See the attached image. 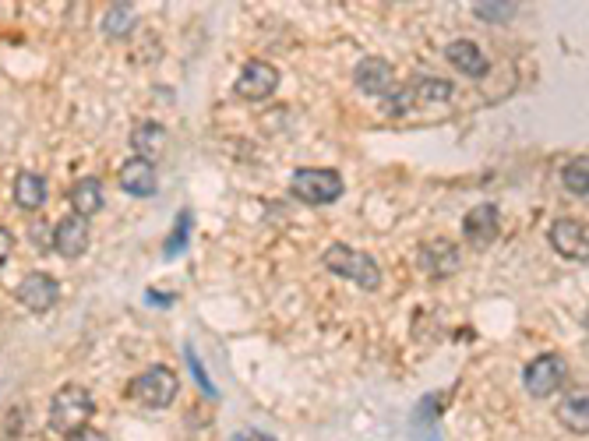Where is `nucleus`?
Masks as SVG:
<instances>
[{
  "label": "nucleus",
  "mask_w": 589,
  "mask_h": 441,
  "mask_svg": "<svg viewBox=\"0 0 589 441\" xmlns=\"http://www.w3.org/2000/svg\"><path fill=\"white\" fill-rule=\"evenodd\" d=\"M519 11V4H473V15L484 22H508Z\"/></svg>",
  "instance_id": "23"
},
{
  "label": "nucleus",
  "mask_w": 589,
  "mask_h": 441,
  "mask_svg": "<svg viewBox=\"0 0 589 441\" xmlns=\"http://www.w3.org/2000/svg\"><path fill=\"white\" fill-rule=\"evenodd\" d=\"M184 357H187V367H191V374H194V382L202 385L205 392H216L212 389V382H209V374H205V367H202V360H198V353H194V346H184Z\"/></svg>",
  "instance_id": "25"
},
{
  "label": "nucleus",
  "mask_w": 589,
  "mask_h": 441,
  "mask_svg": "<svg viewBox=\"0 0 589 441\" xmlns=\"http://www.w3.org/2000/svg\"><path fill=\"white\" fill-rule=\"evenodd\" d=\"M547 240H551V247L561 258L586 265V258H589V226L586 223H579V219H558V223H551V230H547Z\"/></svg>",
  "instance_id": "7"
},
{
  "label": "nucleus",
  "mask_w": 589,
  "mask_h": 441,
  "mask_svg": "<svg viewBox=\"0 0 589 441\" xmlns=\"http://www.w3.org/2000/svg\"><path fill=\"white\" fill-rule=\"evenodd\" d=\"M131 149H135V156L145 159V163H156L159 152L166 149V128L163 124H156V120L138 124V128L131 131Z\"/></svg>",
  "instance_id": "16"
},
{
  "label": "nucleus",
  "mask_w": 589,
  "mask_h": 441,
  "mask_svg": "<svg viewBox=\"0 0 589 441\" xmlns=\"http://www.w3.org/2000/svg\"><path fill=\"white\" fill-rule=\"evenodd\" d=\"M68 441H106V434L96 431V427H82V431L68 434Z\"/></svg>",
  "instance_id": "27"
},
{
  "label": "nucleus",
  "mask_w": 589,
  "mask_h": 441,
  "mask_svg": "<svg viewBox=\"0 0 589 441\" xmlns=\"http://www.w3.org/2000/svg\"><path fill=\"white\" fill-rule=\"evenodd\" d=\"M53 251H57L60 258H68V262L82 258L85 251H89V219H82V216L60 219V223L53 226Z\"/></svg>",
  "instance_id": "10"
},
{
  "label": "nucleus",
  "mask_w": 589,
  "mask_h": 441,
  "mask_svg": "<svg viewBox=\"0 0 589 441\" xmlns=\"http://www.w3.org/2000/svg\"><path fill=\"white\" fill-rule=\"evenodd\" d=\"M92 413H96V399H92V392L85 389V385H60L57 392H53L50 399V427L57 434H75L82 431V427H89Z\"/></svg>",
  "instance_id": "1"
},
{
  "label": "nucleus",
  "mask_w": 589,
  "mask_h": 441,
  "mask_svg": "<svg viewBox=\"0 0 589 441\" xmlns=\"http://www.w3.org/2000/svg\"><path fill=\"white\" fill-rule=\"evenodd\" d=\"M417 262L431 276H452V272L463 269V251L452 240H424L417 251Z\"/></svg>",
  "instance_id": "9"
},
{
  "label": "nucleus",
  "mask_w": 589,
  "mask_h": 441,
  "mask_svg": "<svg viewBox=\"0 0 589 441\" xmlns=\"http://www.w3.org/2000/svg\"><path fill=\"white\" fill-rule=\"evenodd\" d=\"M558 420L572 434H586L589 431V396H586V389H575V392H568V396L561 399Z\"/></svg>",
  "instance_id": "18"
},
{
  "label": "nucleus",
  "mask_w": 589,
  "mask_h": 441,
  "mask_svg": "<svg viewBox=\"0 0 589 441\" xmlns=\"http://www.w3.org/2000/svg\"><path fill=\"white\" fill-rule=\"evenodd\" d=\"M321 265L339 279H350L360 290H378L381 286V269L367 251H357L350 244H332L325 255H321Z\"/></svg>",
  "instance_id": "2"
},
{
  "label": "nucleus",
  "mask_w": 589,
  "mask_h": 441,
  "mask_svg": "<svg viewBox=\"0 0 589 441\" xmlns=\"http://www.w3.org/2000/svg\"><path fill=\"white\" fill-rule=\"evenodd\" d=\"M11 251H15V233H11L8 226H0V265L8 262Z\"/></svg>",
  "instance_id": "26"
},
{
  "label": "nucleus",
  "mask_w": 589,
  "mask_h": 441,
  "mask_svg": "<svg viewBox=\"0 0 589 441\" xmlns=\"http://www.w3.org/2000/svg\"><path fill=\"white\" fill-rule=\"evenodd\" d=\"M187 233H191V212H180L177 216V226H173V233H170V240H166V247H163V255L166 258H177L180 251L187 247Z\"/></svg>",
  "instance_id": "22"
},
{
  "label": "nucleus",
  "mask_w": 589,
  "mask_h": 441,
  "mask_svg": "<svg viewBox=\"0 0 589 441\" xmlns=\"http://www.w3.org/2000/svg\"><path fill=\"white\" fill-rule=\"evenodd\" d=\"M11 195H15L18 209L39 212L46 205V198H50V184H46V177H39V173L22 170L15 177V184H11Z\"/></svg>",
  "instance_id": "15"
},
{
  "label": "nucleus",
  "mask_w": 589,
  "mask_h": 441,
  "mask_svg": "<svg viewBox=\"0 0 589 441\" xmlns=\"http://www.w3.org/2000/svg\"><path fill=\"white\" fill-rule=\"evenodd\" d=\"M68 198H71V205H75V216H82V219H92L96 212H103V184H99L96 177L75 180Z\"/></svg>",
  "instance_id": "17"
},
{
  "label": "nucleus",
  "mask_w": 589,
  "mask_h": 441,
  "mask_svg": "<svg viewBox=\"0 0 589 441\" xmlns=\"http://www.w3.org/2000/svg\"><path fill=\"white\" fill-rule=\"evenodd\" d=\"M445 60L452 64L455 71H463L466 78H484L487 71H491L484 50H480L473 39H455V43H448L445 46Z\"/></svg>",
  "instance_id": "14"
},
{
  "label": "nucleus",
  "mask_w": 589,
  "mask_h": 441,
  "mask_svg": "<svg viewBox=\"0 0 589 441\" xmlns=\"http://www.w3.org/2000/svg\"><path fill=\"white\" fill-rule=\"evenodd\" d=\"M568 382V364L561 353H540L522 367V389L533 399H551Z\"/></svg>",
  "instance_id": "5"
},
{
  "label": "nucleus",
  "mask_w": 589,
  "mask_h": 441,
  "mask_svg": "<svg viewBox=\"0 0 589 441\" xmlns=\"http://www.w3.org/2000/svg\"><path fill=\"white\" fill-rule=\"evenodd\" d=\"M117 184L124 187V195L131 198H149L156 195L159 177H156V163H145V159H127L117 173Z\"/></svg>",
  "instance_id": "13"
},
{
  "label": "nucleus",
  "mask_w": 589,
  "mask_h": 441,
  "mask_svg": "<svg viewBox=\"0 0 589 441\" xmlns=\"http://www.w3.org/2000/svg\"><path fill=\"white\" fill-rule=\"evenodd\" d=\"M498 230H501V212H498V205L484 202V205H477V209L466 212V219H463V237L470 240L473 247L494 244V240H498Z\"/></svg>",
  "instance_id": "12"
},
{
  "label": "nucleus",
  "mask_w": 589,
  "mask_h": 441,
  "mask_svg": "<svg viewBox=\"0 0 589 441\" xmlns=\"http://www.w3.org/2000/svg\"><path fill=\"white\" fill-rule=\"evenodd\" d=\"M427 441H441V438H438V434H431V438H427Z\"/></svg>",
  "instance_id": "29"
},
{
  "label": "nucleus",
  "mask_w": 589,
  "mask_h": 441,
  "mask_svg": "<svg viewBox=\"0 0 589 441\" xmlns=\"http://www.w3.org/2000/svg\"><path fill=\"white\" fill-rule=\"evenodd\" d=\"M279 89V68L269 60H247L233 82V96L244 103H265Z\"/></svg>",
  "instance_id": "6"
},
{
  "label": "nucleus",
  "mask_w": 589,
  "mask_h": 441,
  "mask_svg": "<svg viewBox=\"0 0 589 441\" xmlns=\"http://www.w3.org/2000/svg\"><path fill=\"white\" fill-rule=\"evenodd\" d=\"M29 237L36 251H53V226L46 223V219H36V223L29 226Z\"/></svg>",
  "instance_id": "24"
},
{
  "label": "nucleus",
  "mask_w": 589,
  "mask_h": 441,
  "mask_svg": "<svg viewBox=\"0 0 589 441\" xmlns=\"http://www.w3.org/2000/svg\"><path fill=\"white\" fill-rule=\"evenodd\" d=\"M410 92H413V103H445V99H452L455 89L445 78H413Z\"/></svg>",
  "instance_id": "21"
},
{
  "label": "nucleus",
  "mask_w": 589,
  "mask_h": 441,
  "mask_svg": "<svg viewBox=\"0 0 589 441\" xmlns=\"http://www.w3.org/2000/svg\"><path fill=\"white\" fill-rule=\"evenodd\" d=\"M353 82L367 96H388L392 85H396V71H392V64L385 57H364L353 68Z\"/></svg>",
  "instance_id": "11"
},
{
  "label": "nucleus",
  "mask_w": 589,
  "mask_h": 441,
  "mask_svg": "<svg viewBox=\"0 0 589 441\" xmlns=\"http://www.w3.org/2000/svg\"><path fill=\"white\" fill-rule=\"evenodd\" d=\"M18 304L25 307V311L32 314H46L50 307H57L60 300V283L53 276H46V272H29V276L18 283L15 290Z\"/></svg>",
  "instance_id": "8"
},
{
  "label": "nucleus",
  "mask_w": 589,
  "mask_h": 441,
  "mask_svg": "<svg viewBox=\"0 0 589 441\" xmlns=\"http://www.w3.org/2000/svg\"><path fill=\"white\" fill-rule=\"evenodd\" d=\"M138 25V11L131 4H110L103 11V32L110 39H127Z\"/></svg>",
  "instance_id": "19"
},
{
  "label": "nucleus",
  "mask_w": 589,
  "mask_h": 441,
  "mask_svg": "<svg viewBox=\"0 0 589 441\" xmlns=\"http://www.w3.org/2000/svg\"><path fill=\"white\" fill-rule=\"evenodd\" d=\"M561 184L568 187V195L586 198L589 195V159L586 156H572L561 170Z\"/></svg>",
  "instance_id": "20"
},
{
  "label": "nucleus",
  "mask_w": 589,
  "mask_h": 441,
  "mask_svg": "<svg viewBox=\"0 0 589 441\" xmlns=\"http://www.w3.org/2000/svg\"><path fill=\"white\" fill-rule=\"evenodd\" d=\"M233 441H276V438H269V434H258V431H240Z\"/></svg>",
  "instance_id": "28"
},
{
  "label": "nucleus",
  "mask_w": 589,
  "mask_h": 441,
  "mask_svg": "<svg viewBox=\"0 0 589 441\" xmlns=\"http://www.w3.org/2000/svg\"><path fill=\"white\" fill-rule=\"evenodd\" d=\"M290 191L304 205H329L343 195V177L325 166H304L290 177Z\"/></svg>",
  "instance_id": "4"
},
{
  "label": "nucleus",
  "mask_w": 589,
  "mask_h": 441,
  "mask_svg": "<svg viewBox=\"0 0 589 441\" xmlns=\"http://www.w3.org/2000/svg\"><path fill=\"white\" fill-rule=\"evenodd\" d=\"M177 392H180L177 374L166 364H156L138 374L135 382H131V389H127V396L135 399L138 406H145V410H166L177 399Z\"/></svg>",
  "instance_id": "3"
}]
</instances>
